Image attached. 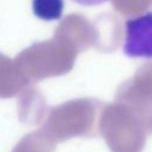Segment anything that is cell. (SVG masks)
Segmentation results:
<instances>
[{"mask_svg":"<svg viewBox=\"0 0 152 152\" xmlns=\"http://www.w3.org/2000/svg\"><path fill=\"white\" fill-rule=\"evenodd\" d=\"M122 51L129 58L152 59V12L125 21Z\"/></svg>","mask_w":152,"mask_h":152,"instance_id":"obj_1","label":"cell"},{"mask_svg":"<svg viewBox=\"0 0 152 152\" xmlns=\"http://www.w3.org/2000/svg\"><path fill=\"white\" fill-rule=\"evenodd\" d=\"M63 0H32V11L42 20H57L63 15Z\"/></svg>","mask_w":152,"mask_h":152,"instance_id":"obj_2","label":"cell"},{"mask_svg":"<svg viewBox=\"0 0 152 152\" xmlns=\"http://www.w3.org/2000/svg\"><path fill=\"white\" fill-rule=\"evenodd\" d=\"M71 1L81 6H97V5L107 2L108 0H71Z\"/></svg>","mask_w":152,"mask_h":152,"instance_id":"obj_3","label":"cell"}]
</instances>
